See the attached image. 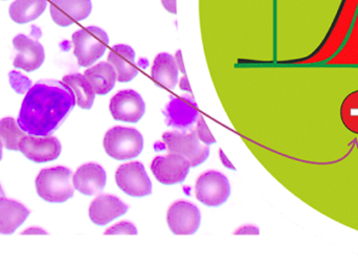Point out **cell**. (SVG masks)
<instances>
[{
    "label": "cell",
    "mask_w": 358,
    "mask_h": 269,
    "mask_svg": "<svg viewBox=\"0 0 358 269\" xmlns=\"http://www.w3.org/2000/svg\"><path fill=\"white\" fill-rule=\"evenodd\" d=\"M179 87H180V89L183 90V92H189V94H191V86H189V79H187V75H182V78L179 80Z\"/></svg>",
    "instance_id": "obj_32"
},
{
    "label": "cell",
    "mask_w": 358,
    "mask_h": 269,
    "mask_svg": "<svg viewBox=\"0 0 358 269\" xmlns=\"http://www.w3.org/2000/svg\"><path fill=\"white\" fill-rule=\"evenodd\" d=\"M108 62L117 71V81L121 83L132 81L138 75L136 62V52L131 46L117 44L111 48Z\"/></svg>",
    "instance_id": "obj_17"
},
{
    "label": "cell",
    "mask_w": 358,
    "mask_h": 269,
    "mask_svg": "<svg viewBox=\"0 0 358 269\" xmlns=\"http://www.w3.org/2000/svg\"><path fill=\"white\" fill-rule=\"evenodd\" d=\"M176 65H178V71H180L183 75H185V64H183L182 54H181L180 50H178V52H176Z\"/></svg>",
    "instance_id": "obj_31"
},
{
    "label": "cell",
    "mask_w": 358,
    "mask_h": 269,
    "mask_svg": "<svg viewBox=\"0 0 358 269\" xmlns=\"http://www.w3.org/2000/svg\"><path fill=\"white\" fill-rule=\"evenodd\" d=\"M260 234V231L257 226H241L239 230L236 231L235 235H259Z\"/></svg>",
    "instance_id": "obj_28"
},
{
    "label": "cell",
    "mask_w": 358,
    "mask_h": 269,
    "mask_svg": "<svg viewBox=\"0 0 358 269\" xmlns=\"http://www.w3.org/2000/svg\"><path fill=\"white\" fill-rule=\"evenodd\" d=\"M3 197H6V195H4L3 190H2L1 186H0V198H3Z\"/></svg>",
    "instance_id": "obj_35"
},
{
    "label": "cell",
    "mask_w": 358,
    "mask_h": 269,
    "mask_svg": "<svg viewBox=\"0 0 358 269\" xmlns=\"http://www.w3.org/2000/svg\"><path fill=\"white\" fill-rule=\"evenodd\" d=\"M109 110L115 121L138 123L146 112V104L136 90L125 89L113 96Z\"/></svg>",
    "instance_id": "obj_9"
},
{
    "label": "cell",
    "mask_w": 358,
    "mask_h": 269,
    "mask_svg": "<svg viewBox=\"0 0 358 269\" xmlns=\"http://www.w3.org/2000/svg\"><path fill=\"white\" fill-rule=\"evenodd\" d=\"M163 140L169 153L182 155L193 168L203 163L210 155V148L200 142L196 130L189 134L166 132Z\"/></svg>",
    "instance_id": "obj_5"
},
{
    "label": "cell",
    "mask_w": 358,
    "mask_h": 269,
    "mask_svg": "<svg viewBox=\"0 0 358 269\" xmlns=\"http://www.w3.org/2000/svg\"><path fill=\"white\" fill-rule=\"evenodd\" d=\"M200 221L199 209L187 201H176L168 210V226L171 232L178 236L195 234L199 228Z\"/></svg>",
    "instance_id": "obj_10"
},
{
    "label": "cell",
    "mask_w": 358,
    "mask_h": 269,
    "mask_svg": "<svg viewBox=\"0 0 358 269\" xmlns=\"http://www.w3.org/2000/svg\"><path fill=\"white\" fill-rule=\"evenodd\" d=\"M219 157H220L221 163H222V165L224 166L225 168H227V169L229 170H233V171H236L235 166L231 163V161L227 159V155L224 154V152H223L221 149L219 150Z\"/></svg>",
    "instance_id": "obj_30"
},
{
    "label": "cell",
    "mask_w": 358,
    "mask_h": 269,
    "mask_svg": "<svg viewBox=\"0 0 358 269\" xmlns=\"http://www.w3.org/2000/svg\"><path fill=\"white\" fill-rule=\"evenodd\" d=\"M84 75L99 96L109 94L115 88L117 81V71L109 62L98 63L88 68Z\"/></svg>",
    "instance_id": "obj_20"
},
{
    "label": "cell",
    "mask_w": 358,
    "mask_h": 269,
    "mask_svg": "<svg viewBox=\"0 0 358 269\" xmlns=\"http://www.w3.org/2000/svg\"><path fill=\"white\" fill-rule=\"evenodd\" d=\"M164 113L168 126L179 130L189 129L200 117L197 104L191 94L172 98Z\"/></svg>",
    "instance_id": "obj_12"
},
{
    "label": "cell",
    "mask_w": 358,
    "mask_h": 269,
    "mask_svg": "<svg viewBox=\"0 0 358 269\" xmlns=\"http://www.w3.org/2000/svg\"><path fill=\"white\" fill-rule=\"evenodd\" d=\"M179 71L176 58L167 52H162L157 56L151 69L153 81L163 88L174 89L178 83Z\"/></svg>",
    "instance_id": "obj_19"
},
{
    "label": "cell",
    "mask_w": 358,
    "mask_h": 269,
    "mask_svg": "<svg viewBox=\"0 0 358 269\" xmlns=\"http://www.w3.org/2000/svg\"><path fill=\"white\" fill-rule=\"evenodd\" d=\"M197 126H196V132H197L198 138L202 144L206 145V146H210V145L216 143V138L213 136L212 132L208 129L206 122L204 121L203 117L200 115L198 117L197 122H196Z\"/></svg>",
    "instance_id": "obj_26"
},
{
    "label": "cell",
    "mask_w": 358,
    "mask_h": 269,
    "mask_svg": "<svg viewBox=\"0 0 358 269\" xmlns=\"http://www.w3.org/2000/svg\"><path fill=\"white\" fill-rule=\"evenodd\" d=\"M196 198L206 207H220L231 196V184L220 172L201 174L195 184Z\"/></svg>",
    "instance_id": "obj_6"
},
{
    "label": "cell",
    "mask_w": 358,
    "mask_h": 269,
    "mask_svg": "<svg viewBox=\"0 0 358 269\" xmlns=\"http://www.w3.org/2000/svg\"><path fill=\"white\" fill-rule=\"evenodd\" d=\"M104 235H138V228L129 221H122L109 228Z\"/></svg>",
    "instance_id": "obj_27"
},
{
    "label": "cell",
    "mask_w": 358,
    "mask_h": 269,
    "mask_svg": "<svg viewBox=\"0 0 358 269\" xmlns=\"http://www.w3.org/2000/svg\"><path fill=\"white\" fill-rule=\"evenodd\" d=\"M342 121L347 129L353 133L358 134V92L349 96L342 106Z\"/></svg>",
    "instance_id": "obj_24"
},
{
    "label": "cell",
    "mask_w": 358,
    "mask_h": 269,
    "mask_svg": "<svg viewBox=\"0 0 358 269\" xmlns=\"http://www.w3.org/2000/svg\"><path fill=\"white\" fill-rule=\"evenodd\" d=\"M76 104L75 94L64 82L41 80L25 94L17 123L29 136H50L60 128Z\"/></svg>",
    "instance_id": "obj_1"
},
{
    "label": "cell",
    "mask_w": 358,
    "mask_h": 269,
    "mask_svg": "<svg viewBox=\"0 0 358 269\" xmlns=\"http://www.w3.org/2000/svg\"><path fill=\"white\" fill-rule=\"evenodd\" d=\"M10 86L15 92L20 94H27L31 89V80L27 79L24 75H21L18 71H10Z\"/></svg>",
    "instance_id": "obj_25"
},
{
    "label": "cell",
    "mask_w": 358,
    "mask_h": 269,
    "mask_svg": "<svg viewBox=\"0 0 358 269\" xmlns=\"http://www.w3.org/2000/svg\"><path fill=\"white\" fill-rule=\"evenodd\" d=\"M92 0H52L50 16L56 24L69 27L84 20L92 13Z\"/></svg>",
    "instance_id": "obj_14"
},
{
    "label": "cell",
    "mask_w": 358,
    "mask_h": 269,
    "mask_svg": "<svg viewBox=\"0 0 358 269\" xmlns=\"http://www.w3.org/2000/svg\"><path fill=\"white\" fill-rule=\"evenodd\" d=\"M127 205L113 195H100L90 207V218L96 226H104L127 213Z\"/></svg>",
    "instance_id": "obj_16"
},
{
    "label": "cell",
    "mask_w": 358,
    "mask_h": 269,
    "mask_svg": "<svg viewBox=\"0 0 358 269\" xmlns=\"http://www.w3.org/2000/svg\"><path fill=\"white\" fill-rule=\"evenodd\" d=\"M62 82L73 90L76 102L80 108L84 110L92 108L96 98V92L85 75L81 73H73V75H65Z\"/></svg>",
    "instance_id": "obj_22"
},
{
    "label": "cell",
    "mask_w": 358,
    "mask_h": 269,
    "mask_svg": "<svg viewBox=\"0 0 358 269\" xmlns=\"http://www.w3.org/2000/svg\"><path fill=\"white\" fill-rule=\"evenodd\" d=\"M73 54L80 66L90 67L104 56L109 43L108 35L98 27H88L73 33Z\"/></svg>",
    "instance_id": "obj_4"
},
{
    "label": "cell",
    "mask_w": 358,
    "mask_h": 269,
    "mask_svg": "<svg viewBox=\"0 0 358 269\" xmlns=\"http://www.w3.org/2000/svg\"><path fill=\"white\" fill-rule=\"evenodd\" d=\"M191 169V163L182 155L169 153L157 157L151 163V171L161 184L171 186L182 182Z\"/></svg>",
    "instance_id": "obj_8"
},
{
    "label": "cell",
    "mask_w": 358,
    "mask_h": 269,
    "mask_svg": "<svg viewBox=\"0 0 358 269\" xmlns=\"http://www.w3.org/2000/svg\"><path fill=\"white\" fill-rule=\"evenodd\" d=\"M13 45L18 52L13 62L16 68L31 73L43 64L45 52L43 46L35 38L20 34L13 39Z\"/></svg>",
    "instance_id": "obj_13"
},
{
    "label": "cell",
    "mask_w": 358,
    "mask_h": 269,
    "mask_svg": "<svg viewBox=\"0 0 358 269\" xmlns=\"http://www.w3.org/2000/svg\"><path fill=\"white\" fill-rule=\"evenodd\" d=\"M117 187L132 197L149 196L152 193V184L143 163L138 161L120 166L115 172Z\"/></svg>",
    "instance_id": "obj_7"
},
{
    "label": "cell",
    "mask_w": 358,
    "mask_h": 269,
    "mask_svg": "<svg viewBox=\"0 0 358 269\" xmlns=\"http://www.w3.org/2000/svg\"><path fill=\"white\" fill-rule=\"evenodd\" d=\"M25 134L13 117H4L0 121V140L8 150L19 151V144Z\"/></svg>",
    "instance_id": "obj_23"
},
{
    "label": "cell",
    "mask_w": 358,
    "mask_h": 269,
    "mask_svg": "<svg viewBox=\"0 0 358 269\" xmlns=\"http://www.w3.org/2000/svg\"><path fill=\"white\" fill-rule=\"evenodd\" d=\"M19 151L34 163H48L60 157L62 146L55 136H25L19 144Z\"/></svg>",
    "instance_id": "obj_11"
},
{
    "label": "cell",
    "mask_w": 358,
    "mask_h": 269,
    "mask_svg": "<svg viewBox=\"0 0 358 269\" xmlns=\"http://www.w3.org/2000/svg\"><path fill=\"white\" fill-rule=\"evenodd\" d=\"M73 172L65 167L42 170L36 178V190L43 201L63 203L73 198L75 187Z\"/></svg>",
    "instance_id": "obj_2"
},
{
    "label": "cell",
    "mask_w": 358,
    "mask_h": 269,
    "mask_svg": "<svg viewBox=\"0 0 358 269\" xmlns=\"http://www.w3.org/2000/svg\"><path fill=\"white\" fill-rule=\"evenodd\" d=\"M21 235H48L45 231L39 228H29L27 230L23 231Z\"/></svg>",
    "instance_id": "obj_33"
},
{
    "label": "cell",
    "mask_w": 358,
    "mask_h": 269,
    "mask_svg": "<svg viewBox=\"0 0 358 269\" xmlns=\"http://www.w3.org/2000/svg\"><path fill=\"white\" fill-rule=\"evenodd\" d=\"M106 182V172L98 163H90L81 166L73 176L76 190L86 196H94L102 192Z\"/></svg>",
    "instance_id": "obj_15"
},
{
    "label": "cell",
    "mask_w": 358,
    "mask_h": 269,
    "mask_svg": "<svg viewBox=\"0 0 358 269\" xmlns=\"http://www.w3.org/2000/svg\"><path fill=\"white\" fill-rule=\"evenodd\" d=\"M2 148H3V144H2L1 140H0V161L2 159Z\"/></svg>",
    "instance_id": "obj_34"
},
{
    "label": "cell",
    "mask_w": 358,
    "mask_h": 269,
    "mask_svg": "<svg viewBox=\"0 0 358 269\" xmlns=\"http://www.w3.org/2000/svg\"><path fill=\"white\" fill-rule=\"evenodd\" d=\"M164 8L171 13V14H176L178 13V8H176V0H162Z\"/></svg>",
    "instance_id": "obj_29"
},
{
    "label": "cell",
    "mask_w": 358,
    "mask_h": 269,
    "mask_svg": "<svg viewBox=\"0 0 358 269\" xmlns=\"http://www.w3.org/2000/svg\"><path fill=\"white\" fill-rule=\"evenodd\" d=\"M29 216V210L18 201L0 198V234H14Z\"/></svg>",
    "instance_id": "obj_18"
},
{
    "label": "cell",
    "mask_w": 358,
    "mask_h": 269,
    "mask_svg": "<svg viewBox=\"0 0 358 269\" xmlns=\"http://www.w3.org/2000/svg\"><path fill=\"white\" fill-rule=\"evenodd\" d=\"M46 6L48 0H15L8 12L14 22L24 24L41 16Z\"/></svg>",
    "instance_id": "obj_21"
},
{
    "label": "cell",
    "mask_w": 358,
    "mask_h": 269,
    "mask_svg": "<svg viewBox=\"0 0 358 269\" xmlns=\"http://www.w3.org/2000/svg\"><path fill=\"white\" fill-rule=\"evenodd\" d=\"M105 151L115 161H127L138 157L144 149V138L138 130L134 128H111L105 134Z\"/></svg>",
    "instance_id": "obj_3"
}]
</instances>
